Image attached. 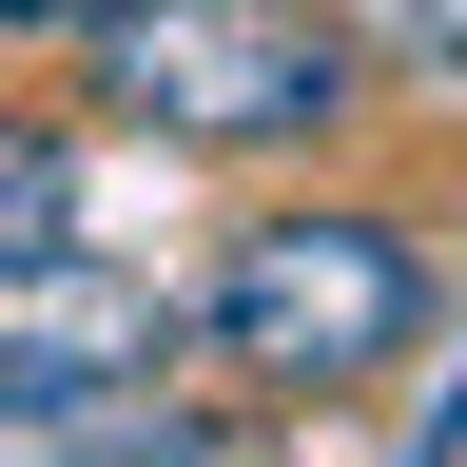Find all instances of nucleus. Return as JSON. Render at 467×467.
I'll use <instances>...</instances> for the list:
<instances>
[{
  "label": "nucleus",
  "mask_w": 467,
  "mask_h": 467,
  "mask_svg": "<svg viewBox=\"0 0 467 467\" xmlns=\"http://www.w3.org/2000/svg\"><path fill=\"white\" fill-rule=\"evenodd\" d=\"M350 39H370L389 98H467V0H331Z\"/></svg>",
  "instance_id": "5"
},
{
  "label": "nucleus",
  "mask_w": 467,
  "mask_h": 467,
  "mask_svg": "<svg viewBox=\"0 0 467 467\" xmlns=\"http://www.w3.org/2000/svg\"><path fill=\"white\" fill-rule=\"evenodd\" d=\"M78 78L137 156H214V175H292L389 98L331 0H117L78 39Z\"/></svg>",
  "instance_id": "2"
},
{
  "label": "nucleus",
  "mask_w": 467,
  "mask_h": 467,
  "mask_svg": "<svg viewBox=\"0 0 467 467\" xmlns=\"http://www.w3.org/2000/svg\"><path fill=\"white\" fill-rule=\"evenodd\" d=\"M175 292H195V350L234 389H273V409H350L448 331V273H429V234L389 195H254Z\"/></svg>",
  "instance_id": "1"
},
{
  "label": "nucleus",
  "mask_w": 467,
  "mask_h": 467,
  "mask_svg": "<svg viewBox=\"0 0 467 467\" xmlns=\"http://www.w3.org/2000/svg\"><path fill=\"white\" fill-rule=\"evenodd\" d=\"M39 234H98V137L78 117H0V254Z\"/></svg>",
  "instance_id": "4"
},
{
  "label": "nucleus",
  "mask_w": 467,
  "mask_h": 467,
  "mask_svg": "<svg viewBox=\"0 0 467 467\" xmlns=\"http://www.w3.org/2000/svg\"><path fill=\"white\" fill-rule=\"evenodd\" d=\"M175 350H195V292L117 273L98 234H39V254H0V370L98 389V370H175Z\"/></svg>",
  "instance_id": "3"
},
{
  "label": "nucleus",
  "mask_w": 467,
  "mask_h": 467,
  "mask_svg": "<svg viewBox=\"0 0 467 467\" xmlns=\"http://www.w3.org/2000/svg\"><path fill=\"white\" fill-rule=\"evenodd\" d=\"M117 0H0V39H98Z\"/></svg>",
  "instance_id": "6"
}]
</instances>
